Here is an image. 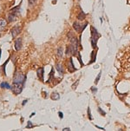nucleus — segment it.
Returning <instances> with one entry per match:
<instances>
[{
    "instance_id": "nucleus-1",
    "label": "nucleus",
    "mask_w": 130,
    "mask_h": 131,
    "mask_svg": "<svg viewBox=\"0 0 130 131\" xmlns=\"http://www.w3.org/2000/svg\"><path fill=\"white\" fill-rule=\"evenodd\" d=\"M26 81V77L22 73L17 72L14 76L13 78V84H12V91L15 95H18L22 92L24 89V82Z\"/></svg>"
},
{
    "instance_id": "nucleus-2",
    "label": "nucleus",
    "mask_w": 130,
    "mask_h": 131,
    "mask_svg": "<svg viewBox=\"0 0 130 131\" xmlns=\"http://www.w3.org/2000/svg\"><path fill=\"white\" fill-rule=\"evenodd\" d=\"M91 30H92V37H91V43H92V46H93L94 48L95 47V45H96V42H97V39H98V37H100V35L98 34V32H97L96 30H95V29L92 27L91 28Z\"/></svg>"
},
{
    "instance_id": "nucleus-3",
    "label": "nucleus",
    "mask_w": 130,
    "mask_h": 131,
    "mask_svg": "<svg viewBox=\"0 0 130 131\" xmlns=\"http://www.w3.org/2000/svg\"><path fill=\"white\" fill-rule=\"evenodd\" d=\"M20 31H21V26L20 25H16V26H14L13 28L11 29V30H10L12 37H16L19 33H20Z\"/></svg>"
},
{
    "instance_id": "nucleus-4",
    "label": "nucleus",
    "mask_w": 130,
    "mask_h": 131,
    "mask_svg": "<svg viewBox=\"0 0 130 131\" xmlns=\"http://www.w3.org/2000/svg\"><path fill=\"white\" fill-rule=\"evenodd\" d=\"M21 48H22V39L21 38H17L15 41V49L16 51H20Z\"/></svg>"
},
{
    "instance_id": "nucleus-5",
    "label": "nucleus",
    "mask_w": 130,
    "mask_h": 131,
    "mask_svg": "<svg viewBox=\"0 0 130 131\" xmlns=\"http://www.w3.org/2000/svg\"><path fill=\"white\" fill-rule=\"evenodd\" d=\"M6 25H7V22L5 21L4 19L1 18V19H0V35H1L3 30H4V28L6 27Z\"/></svg>"
},
{
    "instance_id": "nucleus-6",
    "label": "nucleus",
    "mask_w": 130,
    "mask_h": 131,
    "mask_svg": "<svg viewBox=\"0 0 130 131\" xmlns=\"http://www.w3.org/2000/svg\"><path fill=\"white\" fill-rule=\"evenodd\" d=\"M16 19H17V14H15V13H13V12H10L8 16V21L10 22V23H11V22L15 21Z\"/></svg>"
},
{
    "instance_id": "nucleus-7",
    "label": "nucleus",
    "mask_w": 130,
    "mask_h": 131,
    "mask_svg": "<svg viewBox=\"0 0 130 131\" xmlns=\"http://www.w3.org/2000/svg\"><path fill=\"white\" fill-rule=\"evenodd\" d=\"M73 27H74V29L76 30V31H81V30H82L81 25H80L78 22H75V23L73 24Z\"/></svg>"
},
{
    "instance_id": "nucleus-8",
    "label": "nucleus",
    "mask_w": 130,
    "mask_h": 131,
    "mask_svg": "<svg viewBox=\"0 0 130 131\" xmlns=\"http://www.w3.org/2000/svg\"><path fill=\"white\" fill-rule=\"evenodd\" d=\"M43 71H44V70H43V68L38 69L37 70V76L42 81H43Z\"/></svg>"
},
{
    "instance_id": "nucleus-9",
    "label": "nucleus",
    "mask_w": 130,
    "mask_h": 131,
    "mask_svg": "<svg viewBox=\"0 0 130 131\" xmlns=\"http://www.w3.org/2000/svg\"><path fill=\"white\" fill-rule=\"evenodd\" d=\"M68 68H69V71L72 72V71H75L76 70V69L74 68V65H73V63H72V59L69 60V64H68Z\"/></svg>"
},
{
    "instance_id": "nucleus-10",
    "label": "nucleus",
    "mask_w": 130,
    "mask_h": 131,
    "mask_svg": "<svg viewBox=\"0 0 130 131\" xmlns=\"http://www.w3.org/2000/svg\"><path fill=\"white\" fill-rule=\"evenodd\" d=\"M85 17H86V14H85L83 11H80V13L78 14V16H77V18L79 20H83L85 18Z\"/></svg>"
},
{
    "instance_id": "nucleus-11",
    "label": "nucleus",
    "mask_w": 130,
    "mask_h": 131,
    "mask_svg": "<svg viewBox=\"0 0 130 131\" xmlns=\"http://www.w3.org/2000/svg\"><path fill=\"white\" fill-rule=\"evenodd\" d=\"M55 68H56V70H58V72H59V74H60V75H62V74H63V69H62V66L61 64H56V67H55Z\"/></svg>"
},
{
    "instance_id": "nucleus-12",
    "label": "nucleus",
    "mask_w": 130,
    "mask_h": 131,
    "mask_svg": "<svg viewBox=\"0 0 130 131\" xmlns=\"http://www.w3.org/2000/svg\"><path fill=\"white\" fill-rule=\"evenodd\" d=\"M1 88H3V89H11L10 84H9L8 82H5L1 83Z\"/></svg>"
},
{
    "instance_id": "nucleus-13",
    "label": "nucleus",
    "mask_w": 130,
    "mask_h": 131,
    "mask_svg": "<svg viewBox=\"0 0 130 131\" xmlns=\"http://www.w3.org/2000/svg\"><path fill=\"white\" fill-rule=\"evenodd\" d=\"M51 98L53 100H58L59 98H60V96H59L57 93H53V94L51 95Z\"/></svg>"
},
{
    "instance_id": "nucleus-14",
    "label": "nucleus",
    "mask_w": 130,
    "mask_h": 131,
    "mask_svg": "<svg viewBox=\"0 0 130 131\" xmlns=\"http://www.w3.org/2000/svg\"><path fill=\"white\" fill-rule=\"evenodd\" d=\"M62 56V48H58V50H57V56L61 57Z\"/></svg>"
},
{
    "instance_id": "nucleus-15",
    "label": "nucleus",
    "mask_w": 130,
    "mask_h": 131,
    "mask_svg": "<svg viewBox=\"0 0 130 131\" xmlns=\"http://www.w3.org/2000/svg\"><path fill=\"white\" fill-rule=\"evenodd\" d=\"M28 1H29V4H30V5H34L36 3V0H28Z\"/></svg>"
},
{
    "instance_id": "nucleus-16",
    "label": "nucleus",
    "mask_w": 130,
    "mask_h": 131,
    "mask_svg": "<svg viewBox=\"0 0 130 131\" xmlns=\"http://www.w3.org/2000/svg\"><path fill=\"white\" fill-rule=\"evenodd\" d=\"M33 126H32V124H31V122H28V126H26V128L27 129H29V128H32Z\"/></svg>"
},
{
    "instance_id": "nucleus-17",
    "label": "nucleus",
    "mask_w": 130,
    "mask_h": 131,
    "mask_svg": "<svg viewBox=\"0 0 130 131\" xmlns=\"http://www.w3.org/2000/svg\"><path fill=\"white\" fill-rule=\"evenodd\" d=\"M100 77H101V73L99 74L98 77H96V79H95V83H97V82H98V81H99V79H100Z\"/></svg>"
},
{
    "instance_id": "nucleus-18",
    "label": "nucleus",
    "mask_w": 130,
    "mask_h": 131,
    "mask_svg": "<svg viewBox=\"0 0 130 131\" xmlns=\"http://www.w3.org/2000/svg\"><path fill=\"white\" fill-rule=\"evenodd\" d=\"M88 116H89V119H90V120H92V116H91V114H90L89 108H88Z\"/></svg>"
},
{
    "instance_id": "nucleus-19",
    "label": "nucleus",
    "mask_w": 130,
    "mask_h": 131,
    "mask_svg": "<svg viewBox=\"0 0 130 131\" xmlns=\"http://www.w3.org/2000/svg\"><path fill=\"white\" fill-rule=\"evenodd\" d=\"M95 61V52H92V61L91 62H94Z\"/></svg>"
},
{
    "instance_id": "nucleus-20",
    "label": "nucleus",
    "mask_w": 130,
    "mask_h": 131,
    "mask_svg": "<svg viewBox=\"0 0 130 131\" xmlns=\"http://www.w3.org/2000/svg\"><path fill=\"white\" fill-rule=\"evenodd\" d=\"M91 89H92V91H93V93H95L97 91V89H96V88L95 89V87H92L91 88Z\"/></svg>"
},
{
    "instance_id": "nucleus-21",
    "label": "nucleus",
    "mask_w": 130,
    "mask_h": 131,
    "mask_svg": "<svg viewBox=\"0 0 130 131\" xmlns=\"http://www.w3.org/2000/svg\"><path fill=\"white\" fill-rule=\"evenodd\" d=\"M99 111H100L101 114H102V115H105V112H104V111H102V109H101L100 108H99Z\"/></svg>"
},
{
    "instance_id": "nucleus-22",
    "label": "nucleus",
    "mask_w": 130,
    "mask_h": 131,
    "mask_svg": "<svg viewBox=\"0 0 130 131\" xmlns=\"http://www.w3.org/2000/svg\"><path fill=\"white\" fill-rule=\"evenodd\" d=\"M59 116H60V118H62V117H63V115H62V113H59Z\"/></svg>"
},
{
    "instance_id": "nucleus-23",
    "label": "nucleus",
    "mask_w": 130,
    "mask_h": 131,
    "mask_svg": "<svg viewBox=\"0 0 130 131\" xmlns=\"http://www.w3.org/2000/svg\"><path fill=\"white\" fill-rule=\"evenodd\" d=\"M26 103H27V100H24V103H23V105H24Z\"/></svg>"
},
{
    "instance_id": "nucleus-24",
    "label": "nucleus",
    "mask_w": 130,
    "mask_h": 131,
    "mask_svg": "<svg viewBox=\"0 0 130 131\" xmlns=\"http://www.w3.org/2000/svg\"><path fill=\"white\" fill-rule=\"evenodd\" d=\"M63 130H64V131H65V130H70V129H69V128H68V129H63Z\"/></svg>"
}]
</instances>
